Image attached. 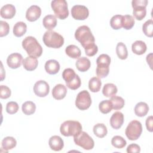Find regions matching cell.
Returning <instances> with one entry per match:
<instances>
[{
  "mask_svg": "<svg viewBox=\"0 0 153 153\" xmlns=\"http://www.w3.org/2000/svg\"><path fill=\"white\" fill-rule=\"evenodd\" d=\"M51 7L57 18L64 20L68 17L69 11L65 0H53L51 2Z\"/></svg>",
  "mask_w": 153,
  "mask_h": 153,
  "instance_id": "8992f818",
  "label": "cell"
},
{
  "mask_svg": "<svg viewBox=\"0 0 153 153\" xmlns=\"http://www.w3.org/2000/svg\"><path fill=\"white\" fill-rule=\"evenodd\" d=\"M66 93V87L62 84H57L52 90V96L56 100L63 99L65 97Z\"/></svg>",
  "mask_w": 153,
  "mask_h": 153,
  "instance_id": "e0dca14e",
  "label": "cell"
},
{
  "mask_svg": "<svg viewBox=\"0 0 153 153\" xmlns=\"http://www.w3.org/2000/svg\"><path fill=\"white\" fill-rule=\"evenodd\" d=\"M134 25V19L132 16L125 15L123 16L122 26L126 30L131 29Z\"/></svg>",
  "mask_w": 153,
  "mask_h": 153,
  "instance_id": "836d02e7",
  "label": "cell"
},
{
  "mask_svg": "<svg viewBox=\"0 0 153 153\" xmlns=\"http://www.w3.org/2000/svg\"><path fill=\"white\" fill-rule=\"evenodd\" d=\"M116 53L118 57L121 59H126L128 56V51L126 45L123 42H118L116 47Z\"/></svg>",
  "mask_w": 153,
  "mask_h": 153,
  "instance_id": "f546056e",
  "label": "cell"
},
{
  "mask_svg": "<svg viewBox=\"0 0 153 153\" xmlns=\"http://www.w3.org/2000/svg\"><path fill=\"white\" fill-rule=\"evenodd\" d=\"M38 65V61L36 57L28 56L23 60V66L24 68L28 71L35 70Z\"/></svg>",
  "mask_w": 153,
  "mask_h": 153,
  "instance_id": "d6986e66",
  "label": "cell"
},
{
  "mask_svg": "<svg viewBox=\"0 0 153 153\" xmlns=\"http://www.w3.org/2000/svg\"><path fill=\"white\" fill-rule=\"evenodd\" d=\"M19 105L17 102L11 101L7 103L6 105V111L10 114H16L19 110Z\"/></svg>",
  "mask_w": 153,
  "mask_h": 153,
  "instance_id": "60d3db41",
  "label": "cell"
},
{
  "mask_svg": "<svg viewBox=\"0 0 153 153\" xmlns=\"http://www.w3.org/2000/svg\"><path fill=\"white\" fill-rule=\"evenodd\" d=\"M91 104V96L87 90H82L77 94L75 100V105L79 110L84 111L88 109Z\"/></svg>",
  "mask_w": 153,
  "mask_h": 153,
  "instance_id": "9c48e42d",
  "label": "cell"
},
{
  "mask_svg": "<svg viewBox=\"0 0 153 153\" xmlns=\"http://www.w3.org/2000/svg\"><path fill=\"white\" fill-rule=\"evenodd\" d=\"M140 151V146L136 143H131L129 145L127 148V152L128 153H138Z\"/></svg>",
  "mask_w": 153,
  "mask_h": 153,
  "instance_id": "ee69618b",
  "label": "cell"
},
{
  "mask_svg": "<svg viewBox=\"0 0 153 153\" xmlns=\"http://www.w3.org/2000/svg\"><path fill=\"white\" fill-rule=\"evenodd\" d=\"M45 71L50 74L54 75L57 74L60 70L59 63L54 59H51L46 62L45 64Z\"/></svg>",
  "mask_w": 153,
  "mask_h": 153,
  "instance_id": "ac0fdd59",
  "label": "cell"
},
{
  "mask_svg": "<svg viewBox=\"0 0 153 153\" xmlns=\"http://www.w3.org/2000/svg\"><path fill=\"white\" fill-rule=\"evenodd\" d=\"M96 75L99 78H104L108 76L109 72L111 57L106 54H102L96 60Z\"/></svg>",
  "mask_w": 153,
  "mask_h": 153,
  "instance_id": "5b68a950",
  "label": "cell"
},
{
  "mask_svg": "<svg viewBox=\"0 0 153 153\" xmlns=\"http://www.w3.org/2000/svg\"><path fill=\"white\" fill-rule=\"evenodd\" d=\"M81 131L82 126L77 121H66L61 124L60 127V131L64 136H75Z\"/></svg>",
  "mask_w": 153,
  "mask_h": 153,
  "instance_id": "277c9868",
  "label": "cell"
},
{
  "mask_svg": "<svg viewBox=\"0 0 153 153\" xmlns=\"http://www.w3.org/2000/svg\"><path fill=\"white\" fill-rule=\"evenodd\" d=\"M94 134L99 138L104 137L108 133L107 128L106 126L103 123H97L93 127Z\"/></svg>",
  "mask_w": 153,
  "mask_h": 153,
  "instance_id": "83f0119b",
  "label": "cell"
},
{
  "mask_svg": "<svg viewBox=\"0 0 153 153\" xmlns=\"http://www.w3.org/2000/svg\"><path fill=\"white\" fill-rule=\"evenodd\" d=\"M122 18L123 16L117 14L114 16L110 20V25L114 29L118 30L121 29L122 26Z\"/></svg>",
  "mask_w": 153,
  "mask_h": 153,
  "instance_id": "d590c367",
  "label": "cell"
},
{
  "mask_svg": "<svg viewBox=\"0 0 153 153\" xmlns=\"http://www.w3.org/2000/svg\"><path fill=\"white\" fill-rule=\"evenodd\" d=\"M75 65L78 71L81 72H85L90 68L91 62L88 58L81 57L77 60Z\"/></svg>",
  "mask_w": 153,
  "mask_h": 153,
  "instance_id": "44dd1931",
  "label": "cell"
},
{
  "mask_svg": "<svg viewBox=\"0 0 153 153\" xmlns=\"http://www.w3.org/2000/svg\"><path fill=\"white\" fill-rule=\"evenodd\" d=\"M50 91V86L48 84L44 81L39 80L35 82L33 86V91L35 94L41 97L46 96Z\"/></svg>",
  "mask_w": 153,
  "mask_h": 153,
  "instance_id": "8fae6325",
  "label": "cell"
},
{
  "mask_svg": "<svg viewBox=\"0 0 153 153\" xmlns=\"http://www.w3.org/2000/svg\"><path fill=\"white\" fill-rule=\"evenodd\" d=\"M0 14L4 19H12L16 14V8L12 4H6L1 8Z\"/></svg>",
  "mask_w": 153,
  "mask_h": 153,
  "instance_id": "2e32d148",
  "label": "cell"
},
{
  "mask_svg": "<svg viewBox=\"0 0 153 153\" xmlns=\"http://www.w3.org/2000/svg\"><path fill=\"white\" fill-rule=\"evenodd\" d=\"M75 38L81 43L87 56L91 57L97 53L98 47L94 43V36L87 26L83 25L78 27L75 32Z\"/></svg>",
  "mask_w": 153,
  "mask_h": 153,
  "instance_id": "6da1fadb",
  "label": "cell"
},
{
  "mask_svg": "<svg viewBox=\"0 0 153 153\" xmlns=\"http://www.w3.org/2000/svg\"><path fill=\"white\" fill-rule=\"evenodd\" d=\"M1 29H0V36L3 37L7 35L10 31V26L7 22L1 20Z\"/></svg>",
  "mask_w": 153,
  "mask_h": 153,
  "instance_id": "b9f144b4",
  "label": "cell"
},
{
  "mask_svg": "<svg viewBox=\"0 0 153 153\" xmlns=\"http://www.w3.org/2000/svg\"><path fill=\"white\" fill-rule=\"evenodd\" d=\"M133 14L137 20H142L146 14V10L145 7L136 6L133 7Z\"/></svg>",
  "mask_w": 153,
  "mask_h": 153,
  "instance_id": "d6a6232c",
  "label": "cell"
},
{
  "mask_svg": "<svg viewBox=\"0 0 153 153\" xmlns=\"http://www.w3.org/2000/svg\"><path fill=\"white\" fill-rule=\"evenodd\" d=\"M66 54L71 58L78 59L80 57L81 52L80 49L75 45H69L65 49Z\"/></svg>",
  "mask_w": 153,
  "mask_h": 153,
  "instance_id": "4316f807",
  "label": "cell"
},
{
  "mask_svg": "<svg viewBox=\"0 0 153 153\" xmlns=\"http://www.w3.org/2000/svg\"><path fill=\"white\" fill-rule=\"evenodd\" d=\"M48 144L50 148L54 151H61L64 146L63 139L60 136L56 135L53 136L50 138Z\"/></svg>",
  "mask_w": 153,
  "mask_h": 153,
  "instance_id": "9a60e30c",
  "label": "cell"
},
{
  "mask_svg": "<svg viewBox=\"0 0 153 153\" xmlns=\"http://www.w3.org/2000/svg\"><path fill=\"white\" fill-rule=\"evenodd\" d=\"M27 30V25L25 23L23 22H17L13 27V34L16 37H21Z\"/></svg>",
  "mask_w": 153,
  "mask_h": 153,
  "instance_id": "cb8c5ba5",
  "label": "cell"
},
{
  "mask_svg": "<svg viewBox=\"0 0 153 153\" xmlns=\"http://www.w3.org/2000/svg\"><path fill=\"white\" fill-rule=\"evenodd\" d=\"M22 112L26 115L33 114L36 110V105L32 101H27L23 103L22 106Z\"/></svg>",
  "mask_w": 153,
  "mask_h": 153,
  "instance_id": "4dcf8cb0",
  "label": "cell"
},
{
  "mask_svg": "<svg viewBox=\"0 0 153 153\" xmlns=\"http://www.w3.org/2000/svg\"><path fill=\"white\" fill-rule=\"evenodd\" d=\"M102 82L100 79L96 76L91 78L88 82V88L93 93L98 92L101 88Z\"/></svg>",
  "mask_w": 153,
  "mask_h": 153,
  "instance_id": "f1b7e54d",
  "label": "cell"
},
{
  "mask_svg": "<svg viewBox=\"0 0 153 153\" xmlns=\"http://www.w3.org/2000/svg\"><path fill=\"white\" fill-rule=\"evenodd\" d=\"M41 15V8L38 5H33L27 10L26 13V18L29 22H35L40 17Z\"/></svg>",
  "mask_w": 153,
  "mask_h": 153,
  "instance_id": "4fadbf2b",
  "label": "cell"
},
{
  "mask_svg": "<svg viewBox=\"0 0 153 153\" xmlns=\"http://www.w3.org/2000/svg\"><path fill=\"white\" fill-rule=\"evenodd\" d=\"M124 123V115L122 112H114L110 118V124L114 129H119Z\"/></svg>",
  "mask_w": 153,
  "mask_h": 153,
  "instance_id": "5bb4252c",
  "label": "cell"
},
{
  "mask_svg": "<svg viewBox=\"0 0 153 153\" xmlns=\"http://www.w3.org/2000/svg\"><path fill=\"white\" fill-rule=\"evenodd\" d=\"M43 26L48 30H52L57 25V19L55 16L49 14L45 16L42 20Z\"/></svg>",
  "mask_w": 153,
  "mask_h": 153,
  "instance_id": "ffe728a7",
  "label": "cell"
},
{
  "mask_svg": "<svg viewBox=\"0 0 153 153\" xmlns=\"http://www.w3.org/2000/svg\"><path fill=\"white\" fill-rule=\"evenodd\" d=\"M142 132V126L140 121L133 120L129 123L126 128L125 133L130 140H136L140 136Z\"/></svg>",
  "mask_w": 153,
  "mask_h": 153,
  "instance_id": "52a82bcc",
  "label": "cell"
},
{
  "mask_svg": "<svg viewBox=\"0 0 153 153\" xmlns=\"http://www.w3.org/2000/svg\"><path fill=\"white\" fill-rule=\"evenodd\" d=\"M147 47L146 44L142 41H136L132 44L131 50L132 51L137 55H142L146 51Z\"/></svg>",
  "mask_w": 153,
  "mask_h": 153,
  "instance_id": "7402d4cb",
  "label": "cell"
},
{
  "mask_svg": "<svg viewBox=\"0 0 153 153\" xmlns=\"http://www.w3.org/2000/svg\"><path fill=\"white\" fill-rule=\"evenodd\" d=\"M23 57L20 53H14L9 55L7 59L8 66L11 69H17L23 63Z\"/></svg>",
  "mask_w": 153,
  "mask_h": 153,
  "instance_id": "7c38bea8",
  "label": "cell"
},
{
  "mask_svg": "<svg viewBox=\"0 0 153 153\" xmlns=\"http://www.w3.org/2000/svg\"><path fill=\"white\" fill-rule=\"evenodd\" d=\"M142 30L146 36L150 38L153 36V21L152 19L144 23L142 26Z\"/></svg>",
  "mask_w": 153,
  "mask_h": 153,
  "instance_id": "e575fe53",
  "label": "cell"
},
{
  "mask_svg": "<svg viewBox=\"0 0 153 153\" xmlns=\"http://www.w3.org/2000/svg\"><path fill=\"white\" fill-rule=\"evenodd\" d=\"M134 113L139 117L145 116L149 111V106L145 102H140L137 103L134 107Z\"/></svg>",
  "mask_w": 153,
  "mask_h": 153,
  "instance_id": "603a6c76",
  "label": "cell"
},
{
  "mask_svg": "<svg viewBox=\"0 0 153 153\" xmlns=\"http://www.w3.org/2000/svg\"><path fill=\"white\" fill-rule=\"evenodd\" d=\"M152 121H153V117L152 116L148 117L146 120V129L152 132L153 128H152Z\"/></svg>",
  "mask_w": 153,
  "mask_h": 153,
  "instance_id": "bcb514c9",
  "label": "cell"
},
{
  "mask_svg": "<svg viewBox=\"0 0 153 153\" xmlns=\"http://www.w3.org/2000/svg\"><path fill=\"white\" fill-rule=\"evenodd\" d=\"M148 2V1L147 0H133L131 1V5L132 7L136 6L146 7Z\"/></svg>",
  "mask_w": 153,
  "mask_h": 153,
  "instance_id": "f6af8a7d",
  "label": "cell"
},
{
  "mask_svg": "<svg viewBox=\"0 0 153 153\" xmlns=\"http://www.w3.org/2000/svg\"><path fill=\"white\" fill-rule=\"evenodd\" d=\"M71 15L75 20H84L88 17L89 11L84 5H75L71 9Z\"/></svg>",
  "mask_w": 153,
  "mask_h": 153,
  "instance_id": "30bf717a",
  "label": "cell"
},
{
  "mask_svg": "<svg viewBox=\"0 0 153 153\" xmlns=\"http://www.w3.org/2000/svg\"><path fill=\"white\" fill-rule=\"evenodd\" d=\"M17 145L16 140L11 136H7L4 138L1 142L2 148L5 149V151L8 152V150L14 148Z\"/></svg>",
  "mask_w": 153,
  "mask_h": 153,
  "instance_id": "484cf974",
  "label": "cell"
},
{
  "mask_svg": "<svg viewBox=\"0 0 153 153\" xmlns=\"http://www.w3.org/2000/svg\"><path fill=\"white\" fill-rule=\"evenodd\" d=\"M22 47L29 56L37 58L42 55V48L33 36L26 37L22 41Z\"/></svg>",
  "mask_w": 153,
  "mask_h": 153,
  "instance_id": "7a4b0ae2",
  "label": "cell"
},
{
  "mask_svg": "<svg viewBox=\"0 0 153 153\" xmlns=\"http://www.w3.org/2000/svg\"><path fill=\"white\" fill-rule=\"evenodd\" d=\"M77 74H75L74 69L71 68H66L62 72V77L65 81L66 84L69 83L73 80Z\"/></svg>",
  "mask_w": 153,
  "mask_h": 153,
  "instance_id": "f35d334b",
  "label": "cell"
},
{
  "mask_svg": "<svg viewBox=\"0 0 153 153\" xmlns=\"http://www.w3.org/2000/svg\"><path fill=\"white\" fill-rule=\"evenodd\" d=\"M117 87L115 84L112 83H107L103 86L102 93L105 97H111L117 94Z\"/></svg>",
  "mask_w": 153,
  "mask_h": 153,
  "instance_id": "d4e9b609",
  "label": "cell"
},
{
  "mask_svg": "<svg viewBox=\"0 0 153 153\" xmlns=\"http://www.w3.org/2000/svg\"><path fill=\"white\" fill-rule=\"evenodd\" d=\"M66 84L69 88L73 90H76L78 88H79L81 86V79H80L79 76L78 75H76L73 80H72L71 82H69V83H67Z\"/></svg>",
  "mask_w": 153,
  "mask_h": 153,
  "instance_id": "ab89813d",
  "label": "cell"
},
{
  "mask_svg": "<svg viewBox=\"0 0 153 153\" xmlns=\"http://www.w3.org/2000/svg\"><path fill=\"white\" fill-rule=\"evenodd\" d=\"M42 41L47 47L53 48H60L64 44L63 37L53 30L46 31L43 35Z\"/></svg>",
  "mask_w": 153,
  "mask_h": 153,
  "instance_id": "3957f363",
  "label": "cell"
},
{
  "mask_svg": "<svg viewBox=\"0 0 153 153\" xmlns=\"http://www.w3.org/2000/svg\"><path fill=\"white\" fill-rule=\"evenodd\" d=\"M110 101L112 105V109L114 110H120L122 109L124 106V100L120 96H114L111 97Z\"/></svg>",
  "mask_w": 153,
  "mask_h": 153,
  "instance_id": "1f68e13d",
  "label": "cell"
},
{
  "mask_svg": "<svg viewBox=\"0 0 153 153\" xmlns=\"http://www.w3.org/2000/svg\"><path fill=\"white\" fill-rule=\"evenodd\" d=\"M99 108L100 111L104 114H108L111 111L112 109V105L110 100H105L102 102L99 105Z\"/></svg>",
  "mask_w": 153,
  "mask_h": 153,
  "instance_id": "74e56055",
  "label": "cell"
},
{
  "mask_svg": "<svg viewBox=\"0 0 153 153\" xmlns=\"http://www.w3.org/2000/svg\"><path fill=\"white\" fill-rule=\"evenodd\" d=\"M112 145L116 148H123L127 144L126 140L120 136H115L111 140Z\"/></svg>",
  "mask_w": 153,
  "mask_h": 153,
  "instance_id": "8d00e7d4",
  "label": "cell"
},
{
  "mask_svg": "<svg viewBox=\"0 0 153 153\" xmlns=\"http://www.w3.org/2000/svg\"><path fill=\"white\" fill-rule=\"evenodd\" d=\"M11 90L6 85H1V92H0V97L2 99H6L10 97L11 96Z\"/></svg>",
  "mask_w": 153,
  "mask_h": 153,
  "instance_id": "7bdbcfd3",
  "label": "cell"
},
{
  "mask_svg": "<svg viewBox=\"0 0 153 153\" xmlns=\"http://www.w3.org/2000/svg\"><path fill=\"white\" fill-rule=\"evenodd\" d=\"M74 140L76 145L85 150H90L94 148L93 139L85 131H81L79 134L74 136Z\"/></svg>",
  "mask_w": 153,
  "mask_h": 153,
  "instance_id": "ba28073f",
  "label": "cell"
}]
</instances>
